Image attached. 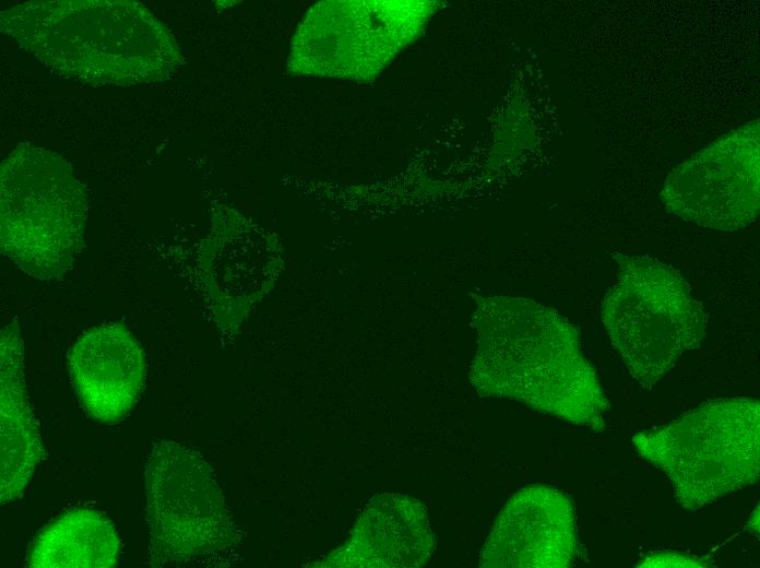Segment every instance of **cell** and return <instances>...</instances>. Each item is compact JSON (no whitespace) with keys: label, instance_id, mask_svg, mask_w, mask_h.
I'll return each mask as SVG.
<instances>
[{"label":"cell","instance_id":"cell-11","mask_svg":"<svg viewBox=\"0 0 760 568\" xmlns=\"http://www.w3.org/2000/svg\"><path fill=\"white\" fill-rule=\"evenodd\" d=\"M436 545L425 507L402 496L378 498L360 520L347 551V565L419 567Z\"/></svg>","mask_w":760,"mask_h":568},{"label":"cell","instance_id":"cell-1","mask_svg":"<svg viewBox=\"0 0 760 568\" xmlns=\"http://www.w3.org/2000/svg\"><path fill=\"white\" fill-rule=\"evenodd\" d=\"M476 326L471 380L479 394L605 430L609 402L566 318L533 300L506 298L480 313Z\"/></svg>","mask_w":760,"mask_h":568},{"label":"cell","instance_id":"cell-10","mask_svg":"<svg viewBox=\"0 0 760 568\" xmlns=\"http://www.w3.org/2000/svg\"><path fill=\"white\" fill-rule=\"evenodd\" d=\"M0 498H16L44 457L37 421L27 400L23 341L19 326L9 323L0 342Z\"/></svg>","mask_w":760,"mask_h":568},{"label":"cell","instance_id":"cell-9","mask_svg":"<svg viewBox=\"0 0 760 568\" xmlns=\"http://www.w3.org/2000/svg\"><path fill=\"white\" fill-rule=\"evenodd\" d=\"M68 365L82 406L102 423L124 417L145 384L143 351L122 324L108 323L83 334L73 345Z\"/></svg>","mask_w":760,"mask_h":568},{"label":"cell","instance_id":"cell-7","mask_svg":"<svg viewBox=\"0 0 760 568\" xmlns=\"http://www.w3.org/2000/svg\"><path fill=\"white\" fill-rule=\"evenodd\" d=\"M759 120L726 133L674 168L662 200L666 211L702 227L736 232L759 214Z\"/></svg>","mask_w":760,"mask_h":568},{"label":"cell","instance_id":"cell-4","mask_svg":"<svg viewBox=\"0 0 760 568\" xmlns=\"http://www.w3.org/2000/svg\"><path fill=\"white\" fill-rule=\"evenodd\" d=\"M615 259L619 274L603 299V322L630 375L651 390L686 352L700 346L708 316L672 265L646 255Z\"/></svg>","mask_w":760,"mask_h":568},{"label":"cell","instance_id":"cell-6","mask_svg":"<svg viewBox=\"0 0 760 568\" xmlns=\"http://www.w3.org/2000/svg\"><path fill=\"white\" fill-rule=\"evenodd\" d=\"M149 564L183 560L223 540L225 517L205 465L178 443L154 445L145 464Z\"/></svg>","mask_w":760,"mask_h":568},{"label":"cell","instance_id":"cell-3","mask_svg":"<svg viewBox=\"0 0 760 568\" xmlns=\"http://www.w3.org/2000/svg\"><path fill=\"white\" fill-rule=\"evenodd\" d=\"M631 441L669 477L676 501L698 510L759 478L760 404L744 397L709 401Z\"/></svg>","mask_w":760,"mask_h":568},{"label":"cell","instance_id":"cell-12","mask_svg":"<svg viewBox=\"0 0 760 568\" xmlns=\"http://www.w3.org/2000/svg\"><path fill=\"white\" fill-rule=\"evenodd\" d=\"M121 541L115 525L92 509L71 510L35 539L26 566L33 568H110L120 563Z\"/></svg>","mask_w":760,"mask_h":568},{"label":"cell","instance_id":"cell-5","mask_svg":"<svg viewBox=\"0 0 760 568\" xmlns=\"http://www.w3.org/2000/svg\"><path fill=\"white\" fill-rule=\"evenodd\" d=\"M84 187L60 156L24 145L1 166V252L43 282L62 279L81 251Z\"/></svg>","mask_w":760,"mask_h":568},{"label":"cell","instance_id":"cell-14","mask_svg":"<svg viewBox=\"0 0 760 568\" xmlns=\"http://www.w3.org/2000/svg\"><path fill=\"white\" fill-rule=\"evenodd\" d=\"M747 528L749 531H753V533L758 535V532H759V506L752 512V516L750 517V519L748 521Z\"/></svg>","mask_w":760,"mask_h":568},{"label":"cell","instance_id":"cell-13","mask_svg":"<svg viewBox=\"0 0 760 568\" xmlns=\"http://www.w3.org/2000/svg\"><path fill=\"white\" fill-rule=\"evenodd\" d=\"M709 564L704 558L665 551L646 555L637 567H708Z\"/></svg>","mask_w":760,"mask_h":568},{"label":"cell","instance_id":"cell-8","mask_svg":"<svg viewBox=\"0 0 760 568\" xmlns=\"http://www.w3.org/2000/svg\"><path fill=\"white\" fill-rule=\"evenodd\" d=\"M578 549L570 499L556 488L520 489L499 513L480 552L483 568H566Z\"/></svg>","mask_w":760,"mask_h":568},{"label":"cell","instance_id":"cell-2","mask_svg":"<svg viewBox=\"0 0 760 568\" xmlns=\"http://www.w3.org/2000/svg\"><path fill=\"white\" fill-rule=\"evenodd\" d=\"M2 29L60 75L92 84L166 80L180 64L171 34L132 1H28Z\"/></svg>","mask_w":760,"mask_h":568}]
</instances>
